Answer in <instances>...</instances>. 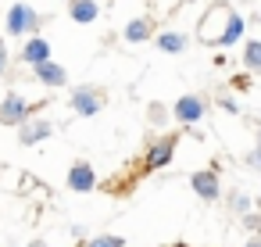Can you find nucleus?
<instances>
[{
	"instance_id": "6e6552de",
	"label": "nucleus",
	"mask_w": 261,
	"mask_h": 247,
	"mask_svg": "<svg viewBox=\"0 0 261 247\" xmlns=\"http://www.w3.org/2000/svg\"><path fill=\"white\" fill-rule=\"evenodd\" d=\"M172 140H158L150 151H147V168H161V165H168L172 161Z\"/></svg>"
},
{
	"instance_id": "423d86ee",
	"label": "nucleus",
	"mask_w": 261,
	"mask_h": 247,
	"mask_svg": "<svg viewBox=\"0 0 261 247\" xmlns=\"http://www.w3.org/2000/svg\"><path fill=\"white\" fill-rule=\"evenodd\" d=\"M175 118H179V122H200V118H204V101H200V97H179Z\"/></svg>"
},
{
	"instance_id": "2eb2a0df",
	"label": "nucleus",
	"mask_w": 261,
	"mask_h": 247,
	"mask_svg": "<svg viewBox=\"0 0 261 247\" xmlns=\"http://www.w3.org/2000/svg\"><path fill=\"white\" fill-rule=\"evenodd\" d=\"M243 61H247V68L261 72V40H250V43H247V51H243Z\"/></svg>"
},
{
	"instance_id": "aec40b11",
	"label": "nucleus",
	"mask_w": 261,
	"mask_h": 247,
	"mask_svg": "<svg viewBox=\"0 0 261 247\" xmlns=\"http://www.w3.org/2000/svg\"><path fill=\"white\" fill-rule=\"evenodd\" d=\"M247 165H254V168H261V151H257V154H250V158H247Z\"/></svg>"
},
{
	"instance_id": "39448f33",
	"label": "nucleus",
	"mask_w": 261,
	"mask_h": 247,
	"mask_svg": "<svg viewBox=\"0 0 261 247\" xmlns=\"http://www.w3.org/2000/svg\"><path fill=\"white\" fill-rule=\"evenodd\" d=\"M33 68H36V79H40V83H47V86H65V79H68V76H65V68H61V65H54L50 58H47V61H36Z\"/></svg>"
},
{
	"instance_id": "f3484780",
	"label": "nucleus",
	"mask_w": 261,
	"mask_h": 247,
	"mask_svg": "<svg viewBox=\"0 0 261 247\" xmlns=\"http://www.w3.org/2000/svg\"><path fill=\"white\" fill-rule=\"evenodd\" d=\"M232 211H236V215L250 211V197H247V193H232Z\"/></svg>"
},
{
	"instance_id": "a211bd4d",
	"label": "nucleus",
	"mask_w": 261,
	"mask_h": 247,
	"mask_svg": "<svg viewBox=\"0 0 261 247\" xmlns=\"http://www.w3.org/2000/svg\"><path fill=\"white\" fill-rule=\"evenodd\" d=\"M243 226H247V229H261V215H250V211H243Z\"/></svg>"
},
{
	"instance_id": "4468645a",
	"label": "nucleus",
	"mask_w": 261,
	"mask_h": 247,
	"mask_svg": "<svg viewBox=\"0 0 261 247\" xmlns=\"http://www.w3.org/2000/svg\"><path fill=\"white\" fill-rule=\"evenodd\" d=\"M147 36H150V22H143V18L129 22V29H125V40H133V43H143Z\"/></svg>"
},
{
	"instance_id": "9d476101",
	"label": "nucleus",
	"mask_w": 261,
	"mask_h": 247,
	"mask_svg": "<svg viewBox=\"0 0 261 247\" xmlns=\"http://www.w3.org/2000/svg\"><path fill=\"white\" fill-rule=\"evenodd\" d=\"M47 136H50V122H25L22 133H18L22 143H40V140H47Z\"/></svg>"
},
{
	"instance_id": "5701e85b",
	"label": "nucleus",
	"mask_w": 261,
	"mask_h": 247,
	"mask_svg": "<svg viewBox=\"0 0 261 247\" xmlns=\"http://www.w3.org/2000/svg\"><path fill=\"white\" fill-rule=\"evenodd\" d=\"M257 143H261V136H257ZM257 151H261V147H257Z\"/></svg>"
},
{
	"instance_id": "20e7f679",
	"label": "nucleus",
	"mask_w": 261,
	"mask_h": 247,
	"mask_svg": "<svg viewBox=\"0 0 261 247\" xmlns=\"http://www.w3.org/2000/svg\"><path fill=\"white\" fill-rule=\"evenodd\" d=\"M68 186H72L75 193L93 190V186H97V172H93V165H86V161L72 165V172H68Z\"/></svg>"
},
{
	"instance_id": "6ab92c4d",
	"label": "nucleus",
	"mask_w": 261,
	"mask_h": 247,
	"mask_svg": "<svg viewBox=\"0 0 261 247\" xmlns=\"http://www.w3.org/2000/svg\"><path fill=\"white\" fill-rule=\"evenodd\" d=\"M4 68H8V47L0 43V72H4Z\"/></svg>"
},
{
	"instance_id": "9b49d317",
	"label": "nucleus",
	"mask_w": 261,
	"mask_h": 247,
	"mask_svg": "<svg viewBox=\"0 0 261 247\" xmlns=\"http://www.w3.org/2000/svg\"><path fill=\"white\" fill-rule=\"evenodd\" d=\"M68 11H72V18H75V22H83V26H86V22H93V18L100 15L97 0H72V8H68Z\"/></svg>"
},
{
	"instance_id": "412c9836",
	"label": "nucleus",
	"mask_w": 261,
	"mask_h": 247,
	"mask_svg": "<svg viewBox=\"0 0 261 247\" xmlns=\"http://www.w3.org/2000/svg\"><path fill=\"white\" fill-rule=\"evenodd\" d=\"M29 247H47V243H43V240H33V243H29Z\"/></svg>"
},
{
	"instance_id": "4be33fe9",
	"label": "nucleus",
	"mask_w": 261,
	"mask_h": 247,
	"mask_svg": "<svg viewBox=\"0 0 261 247\" xmlns=\"http://www.w3.org/2000/svg\"><path fill=\"white\" fill-rule=\"evenodd\" d=\"M247 247H261V243H257V240H250V243H247Z\"/></svg>"
},
{
	"instance_id": "f257e3e1",
	"label": "nucleus",
	"mask_w": 261,
	"mask_h": 247,
	"mask_svg": "<svg viewBox=\"0 0 261 247\" xmlns=\"http://www.w3.org/2000/svg\"><path fill=\"white\" fill-rule=\"evenodd\" d=\"M40 29V15L29 8V4H15L11 11H8V33L11 36H29V33H36Z\"/></svg>"
},
{
	"instance_id": "0eeeda50",
	"label": "nucleus",
	"mask_w": 261,
	"mask_h": 247,
	"mask_svg": "<svg viewBox=\"0 0 261 247\" xmlns=\"http://www.w3.org/2000/svg\"><path fill=\"white\" fill-rule=\"evenodd\" d=\"M190 183H193V190H197L204 201H218V193H222V186H218V176H215V172H197Z\"/></svg>"
},
{
	"instance_id": "dca6fc26",
	"label": "nucleus",
	"mask_w": 261,
	"mask_h": 247,
	"mask_svg": "<svg viewBox=\"0 0 261 247\" xmlns=\"http://www.w3.org/2000/svg\"><path fill=\"white\" fill-rule=\"evenodd\" d=\"M86 247H125V240L122 236H93V240H86Z\"/></svg>"
},
{
	"instance_id": "f03ea898",
	"label": "nucleus",
	"mask_w": 261,
	"mask_h": 247,
	"mask_svg": "<svg viewBox=\"0 0 261 247\" xmlns=\"http://www.w3.org/2000/svg\"><path fill=\"white\" fill-rule=\"evenodd\" d=\"M25 115H29V104L18 93H8L4 104H0V122H4V126H22Z\"/></svg>"
},
{
	"instance_id": "f8f14e48",
	"label": "nucleus",
	"mask_w": 261,
	"mask_h": 247,
	"mask_svg": "<svg viewBox=\"0 0 261 247\" xmlns=\"http://www.w3.org/2000/svg\"><path fill=\"white\" fill-rule=\"evenodd\" d=\"M22 58H25L29 65H36V61H47V58H50V47H47V40H40V36H36V40H29V43H25V51H22Z\"/></svg>"
},
{
	"instance_id": "1a4fd4ad",
	"label": "nucleus",
	"mask_w": 261,
	"mask_h": 247,
	"mask_svg": "<svg viewBox=\"0 0 261 247\" xmlns=\"http://www.w3.org/2000/svg\"><path fill=\"white\" fill-rule=\"evenodd\" d=\"M240 36H243V18H240V15L232 11V15L225 18V29H222V36H218L215 43H222V47H232V43H236Z\"/></svg>"
},
{
	"instance_id": "7ed1b4c3",
	"label": "nucleus",
	"mask_w": 261,
	"mask_h": 247,
	"mask_svg": "<svg viewBox=\"0 0 261 247\" xmlns=\"http://www.w3.org/2000/svg\"><path fill=\"white\" fill-rule=\"evenodd\" d=\"M72 108H75V115H97L100 108H104V97H100V90H90V86H83V90H75V97H72Z\"/></svg>"
},
{
	"instance_id": "ddd939ff",
	"label": "nucleus",
	"mask_w": 261,
	"mask_h": 247,
	"mask_svg": "<svg viewBox=\"0 0 261 247\" xmlns=\"http://www.w3.org/2000/svg\"><path fill=\"white\" fill-rule=\"evenodd\" d=\"M158 47H161L165 54H182V51H186V36H182V33H161V36H158Z\"/></svg>"
}]
</instances>
